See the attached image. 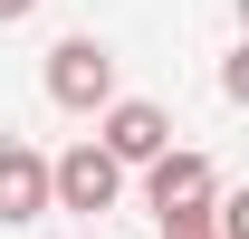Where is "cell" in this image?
<instances>
[{"mask_svg": "<svg viewBox=\"0 0 249 239\" xmlns=\"http://www.w3.org/2000/svg\"><path fill=\"white\" fill-rule=\"evenodd\" d=\"M211 153H163V163H144V210L163 220V239H182V230H211Z\"/></svg>", "mask_w": 249, "mask_h": 239, "instance_id": "6da1fadb", "label": "cell"}, {"mask_svg": "<svg viewBox=\"0 0 249 239\" xmlns=\"http://www.w3.org/2000/svg\"><path fill=\"white\" fill-rule=\"evenodd\" d=\"M48 105H67V115H106L115 105V48L96 29H77V38L48 48Z\"/></svg>", "mask_w": 249, "mask_h": 239, "instance_id": "7a4b0ae2", "label": "cell"}, {"mask_svg": "<svg viewBox=\"0 0 249 239\" xmlns=\"http://www.w3.org/2000/svg\"><path fill=\"white\" fill-rule=\"evenodd\" d=\"M87 144L106 153L115 172H144V163H163V153H173V115H163L154 96H115V105L96 115V134H87Z\"/></svg>", "mask_w": 249, "mask_h": 239, "instance_id": "3957f363", "label": "cell"}, {"mask_svg": "<svg viewBox=\"0 0 249 239\" xmlns=\"http://www.w3.org/2000/svg\"><path fill=\"white\" fill-rule=\"evenodd\" d=\"M124 201V172L106 163L96 144H67V153H48V210H115Z\"/></svg>", "mask_w": 249, "mask_h": 239, "instance_id": "277c9868", "label": "cell"}, {"mask_svg": "<svg viewBox=\"0 0 249 239\" xmlns=\"http://www.w3.org/2000/svg\"><path fill=\"white\" fill-rule=\"evenodd\" d=\"M0 220L10 230H29V220H48V153L38 144H0Z\"/></svg>", "mask_w": 249, "mask_h": 239, "instance_id": "5b68a950", "label": "cell"}, {"mask_svg": "<svg viewBox=\"0 0 249 239\" xmlns=\"http://www.w3.org/2000/svg\"><path fill=\"white\" fill-rule=\"evenodd\" d=\"M29 10H38V0H0V29H10V19H29Z\"/></svg>", "mask_w": 249, "mask_h": 239, "instance_id": "8992f818", "label": "cell"}, {"mask_svg": "<svg viewBox=\"0 0 249 239\" xmlns=\"http://www.w3.org/2000/svg\"><path fill=\"white\" fill-rule=\"evenodd\" d=\"M182 239H211V230H182Z\"/></svg>", "mask_w": 249, "mask_h": 239, "instance_id": "52a82bcc", "label": "cell"}]
</instances>
